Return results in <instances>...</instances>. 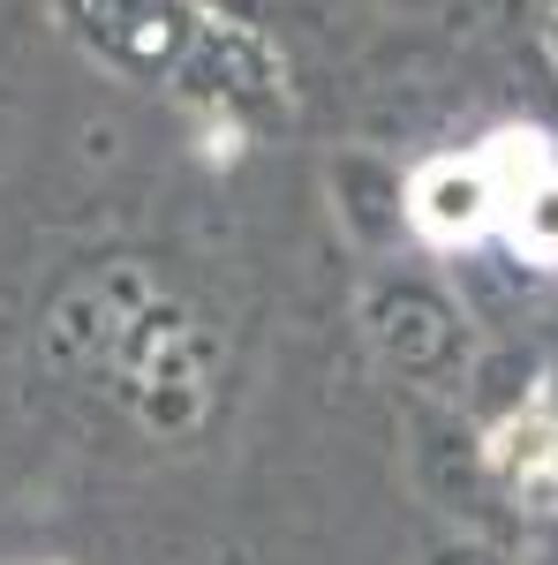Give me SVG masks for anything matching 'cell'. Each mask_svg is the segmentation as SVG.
<instances>
[{
	"label": "cell",
	"mask_w": 558,
	"mask_h": 565,
	"mask_svg": "<svg viewBox=\"0 0 558 565\" xmlns=\"http://www.w3.org/2000/svg\"><path fill=\"white\" fill-rule=\"evenodd\" d=\"M475 159H483V174L498 189L506 242L528 264H558V151L536 129H498Z\"/></svg>",
	"instance_id": "obj_1"
},
{
	"label": "cell",
	"mask_w": 558,
	"mask_h": 565,
	"mask_svg": "<svg viewBox=\"0 0 558 565\" xmlns=\"http://www.w3.org/2000/svg\"><path fill=\"white\" fill-rule=\"evenodd\" d=\"M408 218H415V234L430 242H475L491 218H498V189L483 174V159H430L423 174L408 181Z\"/></svg>",
	"instance_id": "obj_2"
}]
</instances>
